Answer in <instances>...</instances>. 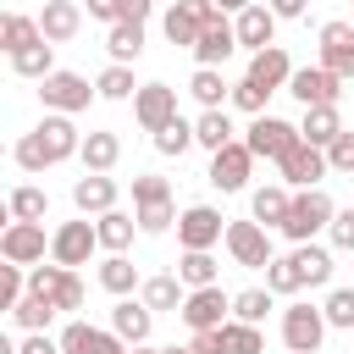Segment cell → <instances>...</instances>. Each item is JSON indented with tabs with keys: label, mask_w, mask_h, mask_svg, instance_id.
<instances>
[{
	"label": "cell",
	"mask_w": 354,
	"mask_h": 354,
	"mask_svg": "<svg viewBox=\"0 0 354 354\" xmlns=\"http://www.w3.org/2000/svg\"><path fill=\"white\" fill-rule=\"evenodd\" d=\"M17 166L22 171H44V166H61V160H72V155H83V133L72 127V116H44L33 133H22L17 138Z\"/></svg>",
	"instance_id": "6da1fadb"
},
{
	"label": "cell",
	"mask_w": 354,
	"mask_h": 354,
	"mask_svg": "<svg viewBox=\"0 0 354 354\" xmlns=\"http://www.w3.org/2000/svg\"><path fill=\"white\" fill-rule=\"evenodd\" d=\"M332 216H337V205L326 199V188H299V194H293V210H288V221H282V238L310 243L315 232L332 227Z\"/></svg>",
	"instance_id": "7a4b0ae2"
},
{
	"label": "cell",
	"mask_w": 354,
	"mask_h": 354,
	"mask_svg": "<svg viewBox=\"0 0 354 354\" xmlns=\"http://www.w3.org/2000/svg\"><path fill=\"white\" fill-rule=\"evenodd\" d=\"M94 94H100V88H88L83 72H61V66L39 83V100H44V111H55V116H77V111H88Z\"/></svg>",
	"instance_id": "3957f363"
},
{
	"label": "cell",
	"mask_w": 354,
	"mask_h": 354,
	"mask_svg": "<svg viewBox=\"0 0 354 354\" xmlns=\"http://www.w3.org/2000/svg\"><path fill=\"white\" fill-rule=\"evenodd\" d=\"M94 249H100L94 221H61V227L50 232V260H55V266H66V271L88 266V254H94Z\"/></svg>",
	"instance_id": "277c9868"
},
{
	"label": "cell",
	"mask_w": 354,
	"mask_h": 354,
	"mask_svg": "<svg viewBox=\"0 0 354 354\" xmlns=\"http://www.w3.org/2000/svg\"><path fill=\"white\" fill-rule=\"evenodd\" d=\"M28 293H39V299L55 304V310H77V304H83V282H77V271H66V266H33V271H28Z\"/></svg>",
	"instance_id": "5b68a950"
},
{
	"label": "cell",
	"mask_w": 354,
	"mask_h": 354,
	"mask_svg": "<svg viewBox=\"0 0 354 354\" xmlns=\"http://www.w3.org/2000/svg\"><path fill=\"white\" fill-rule=\"evenodd\" d=\"M326 337V310L321 304H288L282 310V343L293 354H315Z\"/></svg>",
	"instance_id": "8992f818"
},
{
	"label": "cell",
	"mask_w": 354,
	"mask_h": 354,
	"mask_svg": "<svg viewBox=\"0 0 354 354\" xmlns=\"http://www.w3.org/2000/svg\"><path fill=\"white\" fill-rule=\"evenodd\" d=\"M299 138H304V133H299L293 122H282V116H254L243 144H249V155H254V160H282Z\"/></svg>",
	"instance_id": "52a82bcc"
},
{
	"label": "cell",
	"mask_w": 354,
	"mask_h": 354,
	"mask_svg": "<svg viewBox=\"0 0 354 354\" xmlns=\"http://www.w3.org/2000/svg\"><path fill=\"white\" fill-rule=\"evenodd\" d=\"M221 221H227V216H221L216 205H188V210L177 216V243H183V249H216V243L227 238Z\"/></svg>",
	"instance_id": "ba28073f"
},
{
	"label": "cell",
	"mask_w": 354,
	"mask_h": 354,
	"mask_svg": "<svg viewBox=\"0 0 354 354\" xmlns=\"http://www.w3.org/2000/svg\"><path fill=\"white\" fill-rule=\"evenodd\" d=\"M210 17H216V0H171V11H166V39H171L177 50H194Z\"/></svg>",
	"instance_id": "9c48e42d"
},
{
	"label": "cell",
	"mask_w": 354,
	"mask_h": 354,
	"mask_svg": "<svg viewBox=\"0 0 354 354\" xmlns=\"http://www.w3.org/2000/svg\"><path fill=\"white\" fill-rule=\"evenodd\" d=\"M277 166H282V183H288L293 194H299V188H321V177L332 171V166H326V149H315V144H304V138H299Z\"/></svg>",
	"instance_id": "30bf717a"
},
{
	"label": "cell",
	"mask_w": 354,
	"mask_h": 354,
	"mask_svg": "<svg viewBox=\"0 0 354 354\" xmlns=\"http://www.w3.org/2000/svg\"><path fill=\"white\" fill-rule=\"evenodd\" d=\"M44 249H50L44 221H11V227L0 232V254H6L11 266H44Z\"/></svg>",
	"instance_id": "8fae6325"
},
{
	"label": "cell",
	"mask_w": 354,
	"mask_h": 354,
	"mask_svg": "<svg viewBox=\"0 0 354 354\" xmlns=\"http://www.w3.org/2000/svg\"><path fill=\"white\" fill-rule=\"evenodd\" d=\"M227 249H232V260L249 266V271H266V266L277 260V254H271V238H266L260 221H227Z\"/></svg>",
	"instance_id": "7c38bea8"
},
{
	"label": "cell",
	"mask_w": 354,
	"mask_h": 354,
	"mask_svg": "<svg viewBox=\"0 0 354 354\" xmlns=\"http://www.w3.org/2000/svg\"><path fill=\"white\" fill-rule=\"evenodd\" d=\"M227 310H232V293H221V282H216V288H194L177 315L194 332H216V326H227Z\"/></svg>",
	"instance_id": "4fadbf2b"
},
{
	"label": "cell",
	"mask_w": 354,
	"mask_h": 354,
	"mask_svg": "<svg viewBox=\"0 0 354 354\" xmlns=\"http://www.w3.org/2000/svg\"><path fill=\"white\" fill-rule=\"evenodd\" d=\"M249 171H254V155H249V144L232 138L227 149L210 155V171H205V177H210L221 194H238V188H249Z\"/></svg>",
	"instance_id": "5bb4252c"
},
{
	"label": "cell",
	"mask_w": 354,
	"mask_h": 354,
	"mask_svg": "<svg viewBox=\"0 0 354 354\" xmlns=\"http://www.w3.org/2000/svg\"><path fill=\"white\" fill-rule=\"evenodd\" d=\"M321 66L337 83L354 77V22H321Z\"/></svg>",
	"instance_id": "9a60e30c"
},
{
	"label": "cell",
	"mask_w": 354,
	"mask_h": 354,
	"mask_svg": "<svg viewBox=\"0 0 354 354\" xmlns=\"http://www.w3.org/2000/svg\"><path fill=\"white\" fill-rule=\"evenodd\" d=\"M133 116H138L144 133H160L166 122H177V88H166V83H144V88L133 94Z\"/></svg>",
	"instance_id": "2e32d148"
},
{
	"label": "cell",
	"mask_w": 354,
	"mask_h": 354,
	"mask_svg": "<svg viewBox=\"0 0 354 354\" xmlns=\"http://www.w3.org/2000/svg\"><path fill=\"white\" fill-rule=\"evenodd\" d=\"M61 354H127V343H122L111 326L66 321V326H61Z\"/></svg>",
	"instance_id": "e0dca14e"
},
{
	"label": "cell",
	"mask_w": 354,
	"mask_h": 354,
	"mask_svg": "<svg viewBox=\"0 0 354 354\" xmlns=\"http://www.w3.org/2000/svg\"><path fill=\"white\" fill-rule=\"evenodd\" d=\"M288 94L310 111V105H337V94H343V83L326 72V66H299L293 77H288Z\"/></svg>",
	"instance_id": "ac0fdd59"
},
{
	"label": "cell",
	"mask_w": 354,
	"mask_h": 354,
	"mask_svg": "<svg viewBox=\"0 0 354 354\" xmlns=\"http://www.w3.org/2000/svg\"><path fill=\"white\" fill-rule=\"evenodd\" d=\"M232 50H238V28L227 22V11H216V17L205 22L199 44H194V61H199V66H221Z\"/></svg>",
	"instance_id": "d6986e66"
},
{
	"label": "cell",
	"mask_w": 354,
	"mask_h": 354,
	"mask_svg": "<svg viewBox=\"0 0 354 354\" xmlns=\"http://www.w3.org/2000/svg\"><path fill=\"white\" fill-rule=\"evenodd\" d=\"M232 28H238V44H243V50H254V55L277 44V11H271V6H260V0H254L249 11H238V22H232Z\"/></svg>",
	"instance_id": "ffe728a7"
},
{
	"label": "cell",
	"mask_w": 354,
	"mask_h": 354,
	"mask_svg": "<svg viewBox=\"0 0 354 354\" xmlns=\"http://www.w3.org/2000/svg\"><path fill=\"white\" fill-rule=\"evenodd\" d=\"M293 72H299V66L288 61V50H282V44H271V50L249 55V72H243V77H249V83H260L266 94H277V88H288V77H293Z\"/></svg>",
	"instance_id": "44dd1931"
},
{
	"label": "cell",
	"mask_w": 354,
	"mask_h": 354,
	"mask_svg": "<svg viewBox=\"0 0 354 354\" xmlns=\"http://www.w3.org/2000/svg\"><path fill=\"white\" fill-rule=\"evenodd\" d=\"M72 205H77L83 216H105V210H116V177H105V171H83V177L72 183Z\"/></svg>",
	"instance_id": "7402d4cb"
},
{
	"label": "cell",
	"mask_w": 354,
	"mask_h": 354,
	"mask_svg": "<svg viewBox=\"0 0 354 354\" xmlns=\"http://www.w3.org/2000/svg\"><path fill=\"white\" fill-rule=\"evenodd\" d=\"M77 28H83V6H77V0H44V11H39V33H44L50 44L77 39Z\"/></svg>",
	"instance_id": "603a6c76"
},
{
	"label": "cell",
	"mask_w": 354,
	"mask_h": 354,
	"mask_svg": "<svg viewBox=\"0 0 354 354\" xmlns=\"http://www.w3.org/2000/svg\"><path fill=\"white\" fill-rule=\"evenodd\" d=\"M149 321H155V310L144 304V299H116V310H111V332L122 337V343H149Z\"/></svg>",
	"instance_id": "cb8c5ba5"
},
{
	"label": "cell",
	"mask_w": 354,
	"mask_h": 354,
	"mask_svg": "<svg viewBox=\"0 0 354 354\" xmlns=\"http://www.w3.org/2000/svg\"><path fill=\"white\" fill-rule=\"evenodd\" d=\"M249 210H254L260 227H277V232H282V221H288V210H293V188H288V183H266V188H254Z\"/></svg>",
	"instance_id": "d4e9b609"
},
{
	"label": "cell",
	"mask_w": 354,
	"mask_h": 354,
	"mask_svg": "<svg viewBox=\"0 0 354 354\" xmlns=\"http://www.w3.org/2000/svg\"><path fill=\"white\" fill-rule=\"evenodd\" d=\"M299 133H304V144H315V149H332V138L343 133V116H337V105H310V111H304V122H299Z\"/></svg>",
	"instance_id": "484cf974"
},
{
	"label": "cell",
	"mask_w": 354,
	"mask_h": 354,
	"mask_svg": "<svg viewBox=\"0 0 354 354\" xmlns=\"http://www.w3.org/2000/svg\"><path fill=\"white\" fill-rule=\"evenodd\" d=\"M122 160V138L116 133H83V171H111Z\"/></svg>",
	"instance_id": "4316f807"
},
{
	"label": "cell",
	"mask_w": 354,
	"mask_h": 354,
	"mask_svg": "<svg viewBox=\"0 0 354 354\" xmlns=\"http://www.w3.org/2000/svg\"><path fill=\"white\" fill-rule=\"evenodd\" d=\"M293 266H299L304 288H326L332 282V254L321 243H293Z\"/></svg>",
	"instance_id": "83f0119b"
},
{
	"label": "cell",
	"mask_w": 354,
	"mask_h": 354,
	"mask_svg": "<svg viewBox=\"0 0 354 354\" xmlns=\"http://www.w3.org/2000/svg\"><path fill=\"white\" fill-rule=\"evenodd\" d=\"M100 288L116 293V299H127L133 288H144V277H138V266H133L127 254H105V266H100Z\"/></svg>",
	"instance_id": "f1b7e54d"
},
{
	"label": "cell",
	"mask_w": 354,
	"mask_h": 354,
	"mask_svg": "<svg viewBox=\"0 0 354 354\" xmlns=\"http://www.w3.org/2000/svg\"><path fill=\"white\" fill-rule=\"evenodd\" d=\"M44 33H39V17H22V11H6L0 17V44H6V55H17V50H28V44H39Z\"/></svg>",
	"instance_id": "f546056e"
},
{
	"label": "cell",
	"mask_w": 354,
	"mask_h": 354,
	"mask_svg": "<svg viewBox=\"0 0 354 354\" xmlns=\"http://www.w3.org/2000/svg\"><path fill=\"white\" fill-rule=\"evenodd\" d=\"M105 50H111V61H116V66L138 61V55H144V22H116V28L105 33Z\"/></svg>",
	"instance_id": "4dcf8cb0"
},
{
	"label": "cell",
	"mask_w": 354,
	"mask_h": 354,
	"mask_svg": "<svg viewBox=\"0 0 354 354\" xmlns=\"http://www.w3.org/2000/svg\"><path fill=\"white\" fill-rule=\"evenodd\" d=\"M11 72H17V77H39V83H44V77L55 72V44H50V39H39V44H28V50H17V55H11Z\"/></svg>",
	"instance_id": "1f68e13d"
},
{
	"label": "cell",
	"mask_w": 354,
	"mask_h": 354,
	"mask_svg": "<svg viewBox=\"0 0 354 354\" xmlns=\"http://www.w3.org/2000/svg\"><path fill=\"white\" fill-rule=\"evenodd\" d=\"M133 227H138V216H127V210H105V216L94 221V232H100V249L122 254V249L133 243Z\"/></svg>",
	"instance_id": "d6a6232c"
},
{
	"label": "cell",
	"mask_w": 354,
	"mask_h": 354,
	"mask_svg": "<svg viewBox=\"0 0 354 354\" xmlns=\"http://www.w3.org/2000/svg\"><path fill=\"white\" fill-rule=\"evenodd\" d=\"M177 277H183L188 293H194V288H216V254H210V249H183Z\"/></svg>",
	"instance_id": "836d02e7"
},
{
	"label": "cell",
	"mask_w": 354,
	"mask_h": 354,
	"mask_svg": "<svg viewBox=\"0 0 354 354\" xmlns=\"http://www.w3.org/2000/svg\"><path fill=\"white\" fill-rule=\"evenodd\" d=\"M194 144H205L210 155L227 149V144H232V116H227V111H199V122H194Z\"/></svg>",
	"instance_id": "e575fe53"
},
{
	"label": "cell",
	"mask_w": 354,
	"mask_h": 354,
	"mask_svg": "<svg viewBox=\"0 0 354 354\" xmlns=\"http://www.w3.org/2000/svg\"><path fill=\"white\" fill-rule=\"evenodd\" d=\"M138 293H144L149 310H183V299H188V293H183V277H166V271H160V277H144Z\"/></svg>",
	"instance_id": "d590c367"
},
{
	"label": "cell",
	"mask_w": 354,
	"mask_h": 354,
	"mask_svg": "<svg viewBox=\"0 0 354 354\" xmlns=\"http://www.w3.org/2000/svg\"><path fill=\"white\" fill-rule=\"evenodd\" d=\"M221 354H266L260 326H249V321H227V326H221Z\"/></svg>",
	"instance_id": "8d00e7d4"
},
{
	"label": "cell",
	"mask_w": 354,
	"mask_h": 354,
	"mask_svg": "<svg viewBox=\"0 0 354 354\" xmlns=\"http://www.w3.org/2000/svg\"><path fill=\"white\" fill-rule=\"evenodd\" d=\"M188 94L205 105V111H221V100H227V83H221V66H199L194 72V83H188Z\"/></svg>",
	"instance_id": "74e56055"
},
{
	"label": "cell",
	"mask_w": 354,
	"mask_h": 354,
	"mask_svg": "<svg viewBox=\"0 0 354 354\" xmlns=\"http://www.w3.org/2000/svg\"><path fill=\"white\" fill-rule=\"evenodd\" d=\"M271 288H243V293H232V321H249V326H260L266 321V310H271Z\"/></svg>",
	"instance_id": "f35d334b"
},
{
	"label": "cell",
	"mask_w": 354,
	"mask_h": 354,
	"mask_svg": "<svg viewBox=\"0 0 354 354\" xmlns=\"http://www.w3.org/2000/svg\"><path fill=\"white\" fill-rule=\"evenodd\" d=\"M94 88H100V100H127V94H138L144 83H133V66H105L100 77H94Z\"/></svg>",
	"instance_id": "ab89813d"
},
{
	"label": "cell",
	"mask_w": 354,
	"mask_h": 354,
	"mask_svg": "<svg viewBox=\"0 0 354 354\" xmlns=\"http://www.w3.org/2000/svg\"><path fill=\"white\" fill-rule=\"evenodd\" d=\"M44 210H50V199H44V188H11V221H44Z\"/></svg>",
	"instance_id": "60d3db41"
},
{
	"label": "cell",
	"mask_w": 354,
	"mask_h": 354,
	"mask_svg": "<svg viewBox=\"0 0 354 354\" xmlns=\"http://www.w3.org/2000/svg\"><path fill=\"white\" fill-rule=\"evenodd\" d=\"M55 315H61V310H55V304H44L39 293H28V299H22L17 310H11V321H17V326H28V332H44V326H50Z\"/></svg>",
	"instance_id": "b9f144b4"
},
{
	"label": "cell",
	"mask_w": 354,
	"mask_h": 354,
	"mask_svg": "<svg viewBox=\"0 0 354 354\" xmlns=\"http://www.w3.org/2000/svg\"><path fill=\"white\" fill-rule=\"evenodd\" d=\"M155 149H160V155H188V149H194V122H183V116L166 122V127L155 133Z\"/></svg>",
	"instance_id": "7bdbcfd3"
},
{
	"label": "cell",
	"mask_w": 354,
	"mask_h": 354,
	"mask_svg": "<svg viewBox=\"0 0 354 354\" xmlns=\"http://www.w3.org/2000/svg\"><path fill=\"white\" fill-rule=\"evenodd\" d=\"M155 205H171V188H166V177H133V210H155Z\"/></svg>",
	"instance_id": "ee69618b"
},
{
	"label": "cell",
	"mask_w": 354,
	"mask_h": 354,
	"mask_svg": "<svg viewBox=\"0 0 354 354\" xmlns=\"http://www.w3.org/2000/svg\"><path fill=\"white\" fill-rule=\"evenodd\" d=\"M266 288H271V293H299V288H304V277H299L293 254H277V260L266 266Z\"/></svg>",
	"instance_id": "f6af8a7d"
},
{
	"label": "cell",
	"mask_w": 354,
	"mask_h": 354,
	"mask_svg": "<svg viewBox=\"0 0 354 354\" xmlns=\"http://www.w3.org/2000/svg\"><path fill=\"white\" fill-rule=\"evenodd\" d=\"M321 310H326V326H343V332H354V288H332Z\"/></svg>",
	"instance_id": "bcb514c9"
},
{
	"label": "cell",
	"mask_w": 354,
	"mask_h": 354,
	"mask_svg": "<svg viewBox=\"0 0 354 354\" xmlns=\"http://www.w3.org/2000/svg\"><path fill=\"white\" fill-rule=\"evenodd\" d=\"M22 299H28V277H22V266L6 260V266H0V310H17Z\"/></svg>",
	"instance_id": "7dc6e473"
},
{
	"label": "cell",
	"mask_w": 354,
	"mask_h": 354,
	"mask_svg": "<svg viewBox=\"0 0 354 354\" xmlns=\"http://www.w3.org/2000/svg\"><path fill=\"white\" fill-rule=\"evenodd\" d=\"M266 100H271V94H266L260 83H249V77H243V83H232V105H238V111H249V116H266Z\"/></svg>",
	"instance_id": "c3c4849f"
},
{
	"label": "cell",
	"mask_w": 354,
	"mask_h": 354,
	"mask_svg": "<svg viewBox=\"0 0 354 354\" xmlns=\"http://www.w3.org/2000/svg\"><path fill=\"white\" fill-rule=\"evenodd\" d=\"M326 166H332V171H354V133H348V127L332 138V149H326Z\"/></svg>",
	"instance_id": "681fc988"
},
{
	"label": "cell",
	"mask_w": 354,
	"mask_h": 354,
	"mask_svg": "<svg viewBox=\"0 0 354 354\" xmlns=\"http://www.w3.org/2000/svg\"><path fill=\"white\" fill-rule=\"evenodd\" d=\"M326 238H332L337 249H354V210H337L332 227H326Z\"/></svg>",
	"instance_id": "f907efd6"
},
{
	"label": "cell",
	"mask_w": 354,
	"mask_h": 354,
	"mask_svg": "<svg viewBox=\"0 0 354 354\" xmlns=\"http://www.w3.org/2000/svg\"><path fill=\"white\" fill-rule=\"evenodd\" d=\"M17 354H61V337H44V332H28L17 343Z\"/></svg>",
	"instance_id": "816d5d0a"
},
{
	"label": "cell",
	"mask_w": 354,
	"mask_h": 354,
	"mask_svg": "<svg viewBox=\"0 0 354 354\" xmlns=\"http://www.w3.org/2000/svg\"><path fill=\"white\" fill-rule=\"evenodd\" d=\"M83 6H88V17H100V22H111V28L122 22V0H83Z\"/></svg>",
	"instance_id": "f5cc1de1"
},
{
	"label": "cell",
	"mask_w": 354,
	"mask_h": 354,
	"mask_svg": "<svg viewBox=\"0 0 354 354\" xmlns=\"http://www.w3.org/2000/svg\"><path fill=\"white\" fill-rule=\"evenodd\" d=\"M155 0H122V22H149Z\"/></svg>",
	"instance_id": "db71d44e"
},
{
	"label": "cell",
	"mask_w": 354,
	"mask_h": 354,
	"mask_svg": "<svg viewBox=\"0 0 354 354\" xmlns=\"http://www.w3.org/2000/svg\"><path fill=\"white\" fill-rule=\"evenodd\" d=\"M188 348H194V354H221V326H216V332H194Z\"/></svg>",
	"instance_id": "11a10c76"
},
{
	"label": "cell",
	"mask_w": 354,
	"mask_h": 354,
	"mask_svg": "<svg viewBox=\"0 0 354 354\" xmlns=\"http://www.w3.org/2000/svg\"><path fill=\"white\" fill-rule=\"evenodd\" d=\"M266 6H271V11H277V22H282V17H304V6H310V0H266Z\"/></svg>",
	"instance_id": "9f6ffc18"
},
{
	"label": "cell",
	"mask_w": 354,
	"mask_h": 354,
	"mask_svg": "<svg viewBox=\"0 0 354 354\" xmlns=\"http://www.w3.org/2000/svg\"><path fill=\"white\" fill-rule=\"evenodd\" d=\"M254 0H216V11H249Z\"/></svg>",
	"instance_id": "6f0895ef"
},
{
	"label": "cell",
	"mask_w": 354,
	"mask_h": 354,
	"mask_svg": "<svg viewBox=\"0 0 354 354\" xmlns=\"http://www.w3.org/2000/svg\"><path fill=\"white\" fill-rule=\"evenodd\" d=\"M133 354H171V348H155V343H138Z\"/></svg>",
	"instance_id": "680465c9"
}]
</instances>
